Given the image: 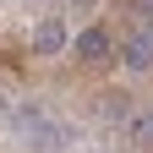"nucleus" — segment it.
<instances>
[{"label": "nucleus", "instance_id": "1", "mask_svg": "<svg viewBox=\"0 0 153 153\" xmlns=\"http://www.w3.org/2000/svg\"><path fill=\"white\" fill-rule=\"evenodd\" d=\"M66 44H71V33H66L60 16H44V22L33 27V55H60Z\"/></svg>", "mask_w": 153, "mask_h": 153}, {"label": "nucleus", "instance_id": "2", "mask_svg": "<svg viewBox=\"0 0 153 153\" xmlns=\"http://www.w3.org/2000/svg\"><path fill=\"white\" fill-rule=\"evenodd\" d=\"M71 49H76V60H109V49H115V44H109V27H99V22L82 27Z\"/></svg>", "mask_w": 153, "mask_h": 153}, {"label": "nucleus", "instance_id": "3", "mask_svg": "<svg viewBox=\"0 0 153 153\" xmlns=\"http://www.w3.org/2000/svg\"><path fill=\"white\" fill-rule=\"evenodd\" d=\"M120 66H126V71H153V38H148V33H137V38L120 44Z\"/></svg>", "mask_w": 153, "mask_h": 153}, {"label": "nucleus", "instance_id": "4", "mask_svg": "<svg viewBox=\"0 0 153 153\" xmlns=\"http://www.w3.org/2000/svg\"><path fill=\"white\" fill-rule=\"evenodd\" d=\"M131 137H137V142H153V115H137V120H131Z\"/></svg>", "mask_w": 153, "mask_h": 153}, {"label": "nucleus", "instance_id": "5", "mask_svg": "<svg viewBox=\"0 0 153 153\" xmlns=\"http://www.w3.org/2000/svg\"><path fill=\"white\" fill-rule=\"evenodd\" d=\"M142 33H148V38H153V11H148V27H142Z\"/></svg>", "mask_w": 153, "mask_h": 153}]
</instances>
